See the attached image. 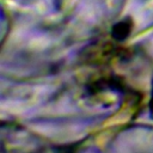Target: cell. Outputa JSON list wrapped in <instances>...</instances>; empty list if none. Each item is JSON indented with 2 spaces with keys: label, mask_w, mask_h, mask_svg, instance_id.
I'll use <instances>...</instances> for the list:
<instances>
[{
  "label": "cell",
  "mask_w": 153,
  "mask_h": 153,
  "mask_svg": "<svg viewBox=\"0 0 153 153\" xmlns=\"http://www.w3.org/2000/svg\"><path fill=\"white\" fill-rule=\"evenodd\" d=\"M151 108H152V114H153V92H152V102H151Z\"/></svg>",
  "instance_id": "1"
}]
</instances>
